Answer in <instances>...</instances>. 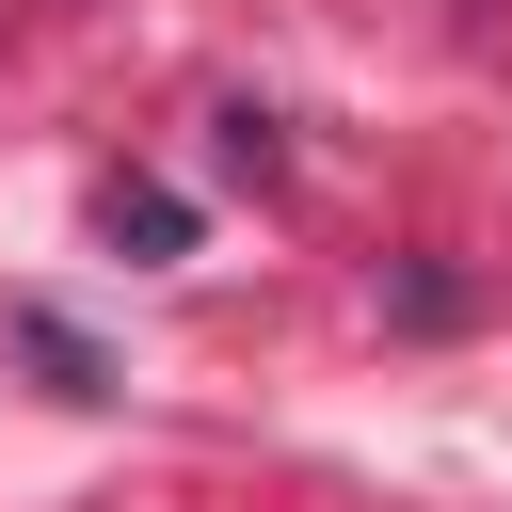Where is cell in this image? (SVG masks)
<instances>
[{
    "label": "cell",
    "mask_w": 512,
    "mask_h": 512,
    "mask_svg": "<svg viewBox=\"0 0 512 512\" xmlns=\"http://www.w3.org/2000/svg\"><path fill=\"white\" fill-rule=\"evenodd\" d=\"M16 352H32V368H48L64 400H112V368H96V352H80V336H64L48 304H16Z\"/></svg>",
    "instance_id": "6da1fadb"
},
{
    "label": "cell",
    "mask_w": 512,
    "mask_h": 512,
    "mask_svg": "<svg viewBox=\"0 0 512 512\" xmlns=\"http://www.w3.org/2000/svg\"><path fill=\"white\" fill-rule=\"evenodd\" d=\"M112 240H144V256H176V240H192V208H176V192H144V176H128V192H112Z\"/></svg>",
    "instance_id": "7a4b0ae2"
}]
</instances>
